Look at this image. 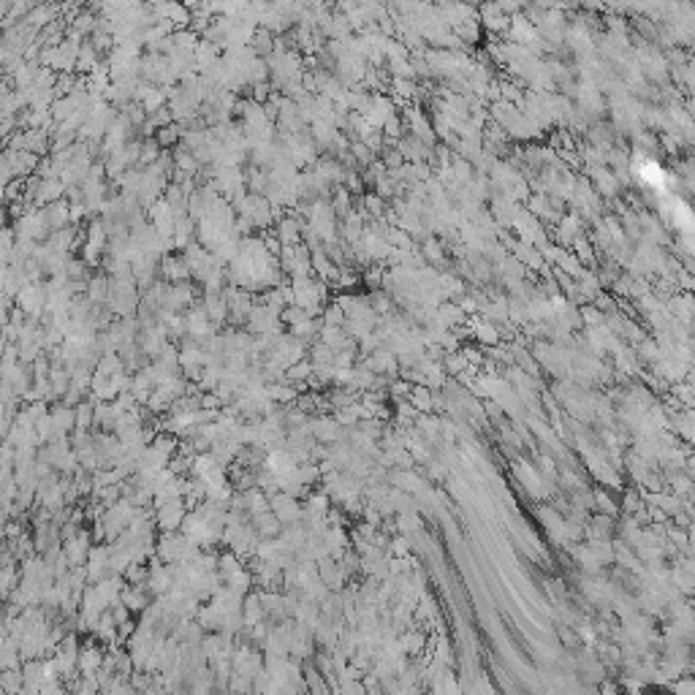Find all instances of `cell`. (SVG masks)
I'll list each match as a JSON object with an SVG mask.
<instances>
[{"mask_svg": "<svg viewBox=\"0 0 695 695\" xmlns=\"http://www.w3.org/2000/svg\"><path fill=\"white\" fill-rule=\"evenodd\" d=\"M52 231H49V223H46V215H43V210L39 207H28L22 215L17 217V223H14V236H17V242H33V245H39V242H46V236H49Z\"/></svg>", "mask_w": 695, "mask_h": 695, "instance_id": "obj_1", "label": "cell"}, {"mask_svg": "<svg viewBox=\"0 0 695 695\" xmlns=\"http://www.w3.org/2000/svg\"><path fill=\"white\" fill-rule=\"evenodd\" d=\"M43 307H46V283H28L17 294V310H22L25 318L41 321Z\"/></svg>", "mask_w": 695, "mask_h": 695, "instance_id": "obj_2", "label": "cell"}, {"mask_svg": "<svg viewBox=\"0 0 695 695\" xmlns=\"http://www.w3.org/2000/svg\"><path fill=\"white\" fill-rule=\"evenodd\" d=\"M223 299H225V307H228V321L231 323H248V315L253 310V294H248L245 288H236V285H228L223 291Z\"/></svg>", "mask_w": 695, "mask_h": 695, "instance_id": "obj_3", "label": "cell"}, {"mask_svg": "<svg viewBox=\"0 0 695 695\" xmlns=\"http://www.w3.org/2000/svg\"><path fill=\"white\" fill-rule=\"evenodd\" d=\"M103 253H106V228H103L101 220H90V225H87L85 263L87 266H95Z\"/></svg>", "mask_w": 695, "mask_h": 695, "instance_id": "obj_4", "label": "cell"}, {"mask_svg": "<svg viewBox=\"0 0 695 695\" xmlns=\"http://www.w3.org/2000/svg\"><path fill=\"white\" fill-rule=\"evenodd\" d=\"M188 516V503L179 497V500H172V503H163L158 505V514H155V521L166 530V532H174L177 527H182V521Z\"/></svg>", "mask_w": 695, "mask_h": 695, "instance_id": "obj_5", "label": "cell"}, {"mask_svg": "<svg viewBox=\"0 0 695 695\" xmlns=\"http://www.w3.org/2000/svg\"><path fill=\"white\" fill-rule=\"evenodd\" d=\"M6 152V158H8V166H11V174H14V179H25L28 174H33L39 169V155H33V152H28V150H3Z\"/></svg>", "mask_w": 695, "mask_h": 695, "instance_id": "obj_6", "label": "cell"}, {"mask_svg": "<svg viewBox=\"0 0 695 695\" xmlns=\"http://www.w3.org/2000/svg\"><path fill=\"white\" fill-rule=\"evenodd\" d=\"M277 242L283 245V248H296V245H302V220L294 215H280L277 220Z\"/></svg>", "mask_w": 695, "mask_h": 695, "instance_id": "obj_7", "label": "cell"}, {"mask_svg": "<svg viewBox=\"0 0 695 695\" xmlns=\"http://www.w3.org/2000/svg\"><path fill=\"white\" fill-rule=\"evenodd\" d=\"M201 310L207 312L210 323L212 326H220L228 321V307H225V299H223V291L220 294H204V302H201Z\"/></svg>", "mask_w": 695, "mask_h": 695, "instance_id": "obj_8", "label": "cell"}, {"mask_svg": "<svg viewBox=\"0 0 695 695\" xmlns=\"http://www.w3.org/2000/svg\"><path fill=\"white\" fill-rule=\"evenodd\" d=\"M161 272H163L166 283H188L190 280V269L182 256H166L161 261Z\"/></svg>", "mask_w": 695, "mask_h": 695, "instance_id": "obj_9", "label": "cell"}, {"mask_svg": "<svg viewBox=\"0 0 695 695\" xmlns=\"http://www.w3.org/2000/svg\"><path fill=\"white\" fill-rule=\"evenodd\" d=\"M3 383H8L11 386V391L17 394V396H22L25 391L30 389L33 386V370L28 367V364H17L6 378H0Z\"/></svg>", "mask_w": 695, "mask_h": 695, "instance_id": "obj_10", "label": "cell"}, {"mask_svg": "<svg viewBox=\"0 0 695 695\" xmlns=\"http://www.w3.org/2000/svg\"><path fill=\"white\" fill-rule=\"evenodd\" d=\"M43 215H46V223H49V231H60L66 225H71V207L68 201H54L49 207H43Z\"/></svg>", "mask_w": 695, "mask_h": 695, "instance_id": "obj_11", "label": "cell"}, {"mask_svg": "<svg viewBox=\"0 0 695 695\" xmlns=\"http://www.w3.org/2000/svg\"><path fill=\"white\" fill-rule=\"evenodd\" d=\"M63 554L68 557V563L77 565L85 563L87 554H90V538H87V532H79V535H71L68 541H66V549H63Z\"/></svg>", "mask_w": 695, "mask_h": 695, "instance_id": "obj_12", "label": "cell"}, {"mask_svg": "<svg viewBox=\"0 0 695 695\" xmlns=\"http://www.w3.org/2000/svg\"><path fill=\"white\" fill-rule=\"evenodd\" d=\"M193 239H196V223H193L190 217H179V220L174 223L172 245L174 248H179V250H185V248L193 245Z\"/></svg>", "mask_w": 695, "mask_h": 695, "instance_id": "obj_13", "label": "cell"}, {"mask_svg": "<svg viewBox=\"0 0 695 695\" xmlns=\"http://www.w3.org/2000/svg\"><path fill=\"white\" fill-rule=\"evenodd\" d=\"M109 291H112V280H109L106 274H98V277L87 280V294L85 296L92 304L106 307V302H109Z\"/></svg>", "mask_w": 695, "mask_h": 695, "instance_id": "obj_14", "label": "cell"}, {"mask_svg": "<svg viewBox=\"0 0 695 695\" xmlns=\"http://www.w3.org/2000/svg\"><path fill=\"white\" fill-rule=\"evenodd\" d=\"M39 63H22L14 74H11V85L14 90H28V87L36 85V74H39Z\"/></svg>", "mask_w": 695, "mask_h": 695, "instance_id": "obj_15", "label": "cell"}, {"mask_svg": "<svg viewBox=\"0 0 695 695\" xmlns=\"http://www.w3.org/2000/svg\"><path fill=\"white\" fill-rule=\"evenodd\" d=\"M152 391H155V383L147 378V372H144V370L133 375V381H130V396H133L136 402H147Z\"/></svg>", "mask_w": 695, "mask_h": 695, "instance_id": "obj_16", "label": "cell"}, {"mask_svg": "<svg viewBox=\"0 0 695 695\" xmlns=\"http://www.w3.org/2000/svg\"><path fill=\"white\" fill-rule=\"evenodd\" d=\"M98 52L90 46V41H82V46H79V54H77V71L85 77V74H90L95 66H98Z\"/></svg>", "mask_w": 695, "mask_h": 695, "instance_id": "obj_17", "label": "cell"}, {"mask_svg": "<svg viewBox=\"0 0 695 695\" xmlns=\"http://www.w3.org/2000/svg\"><path fill=\"white\" fill-rule=\"evenodd\" d=\"M22 685H25V679H22V671H17V668L0 671V690H3L6 695H19Z\"/></svg>", "mask_w": 695, "mask_h": 695, "instance_id": "obj_18", "label": "cell"}, {"mask_svg": "<svg viewBox=\"0 0 695 695\" xmlns=\"http://www.w3.org/2000/svg\"><path fill=\"white\" fill-rule=\"evenodd\" d=\"M578 236H581V220L576 215H567L563 223H560V242H567V245H570V242H576Z\"/></svg>", "mask_w": 695, "mask_h": 695, "instance_id": "obj_19", "label": "cell"}, {"mask_svg": "<svg viewBox=\"0 0 695 695\" xmlns=\"http://www.w3.org/2000/svg\"><path fill=\"white\" fill-rule=\"evenodd\" d=\"M14 245H17V236H14V228H0V266H8L11 261V253H14Z\"/></svg>", "mask_w": 695, "mask_h": 695, "instance_id": "obj_20", "label": "cell"}, {"mask_svg": "<svg viewBox=\"0 0 695 695\" xmlns=\"http://www.w3.org/2000/svg\"><path fill=\"white\" fill-rule=\"evenodd\" d=\"M179 136H182V125H177V123H172V125H166V128H161V130H155V141H158V147H161V150H169V147H174V144L179 141Z\"/></svg>", "mask_w": 695, "mask_h": 695, "instance_id": "obj_21", "label": "cell"}, {"mask_svg": "<svg viewBox=\"0 0 695 695\" xmlns=\"http://www.w3.org/2000/svg\"><path fill=\"white\" fill-rule=\"evenodd\" d=\"M158 155H161V147H158V141H155V139H147V141H141L139 169H147V166H152V163L158 161Z\"/></svg>", "mask_w": 695, "mask_h": 695, "instance_id": "obj_22", "label": "cell"}, {"mask_svg": "<svg viewBox=\"0 0 695 695\" xmlns=\"http://www.w3.org/2000/svg\"><path fill=\"white\" fill-rule=\"evenodd\" d=\"M17 581H19V576L14 567H0V601H6L17 590Z\"/></svg>", "mask_w": 695, "mask_h": 695, "instance_id": "obj_23", "label": "cell"}, {"mask_svg": "<svg viewBox=\"0 0 695 695\" xmlns=\"http://www.w3.org/2000/svg\"><path fill=\"white\" fill-rule=\"evenodd\" d=\"M92 413H95V405L90 402H79L74 407V416H77V432H85L87 427L92 424Z\"/></svg>", "mask_w": 695, "mask_h": 695, "instance_id": "obj_24", "label": "cell"}, {"mask_svg": "<svg viewBox=\"0 0 695 695\" xmlns=\"http://www.w3.org/2000/svg\"><path fill=\"white\" fill-rule=\"evenodd\" d=\"M348 155L353 158V163H361V166H370L375 161V152H370V147L361 144V141H353V147H350Z\"/></svg>", "mask_w": 695, "mask_h": 695, "instance_id": "obj_25", "label": "cell"}, {"mask_svg": "<svg viewBox=\"0 0 695 695\" xmlns=\"http://www.w3.org/2000/svg\"><path fill=\"white\" fill-rule=\"evenodd\" d=\"M312 375V367H310V361H299V364H294V367H288L285 370V381H291V383H302Z\"/></svg>", "mask_w": 695, "mask_h": 695, "instance_id": "obj_26", "label": "cell"}, {"mask_svg": "<svg viewBox=\"0 0 695 695\" xmlns=\"http://www.w3.org/2000/svg\"><path fill=\"white\" fill-rule=\"evenodd\" d=\"M68 280H87V263L85 261H79V259H68V263H66V272H63Z\"/></svg>", "mask_w": 695, "mask_h": 695, "instance_id": "obj_27", "label": "cell"}, {"mask_svg": "<svg viewBox=\"0 0 695 695\" xmlns=\"http://www.w3.org/2000/svg\"><path fill=\"white\" fill-rule=\"evenodd\" d=\"M147 120L152 123V128L161 130L166 128V125H172V112H169V106H163V109H158V112H152V114H147Z\"/></svg>", "mask_w": 695, "mask_h": 695, "instance_id": "obj_28", "label": "cell"}, {"mask_svg": "<svg viewBox=\"0 0 695 695\" xmlns=\"http://www.w3.org/2000/svg\"><path fill=\"white\" fill-rule=\"evenodd\" d=\"M98 663H101V654H98V649H92V647H90V649H82V657H79V665L85 668L87 674H92Z\"/></svg>", "mask_w": 695, "mask_h": 695, "instance_id": "obj_29", "label": "cell"}, {"mask_svg": "<svg viewBox=\"0 0 695 695\" xmlns=\"http://www.w3.org/2000/svg\"><path fill=\"white\" fill-rule=\"evenodd\" d=\"M19 120L17 117H0V139H8L11 133H17Z\"/></svg>", "mask_w": 695, "mask_h": 695, "instance_id": "obj_30", "label": "cell"}, {"mask_svg": "<svg viewBox=\"0 0 695 695\" xmlns=\"http://www.w3.org/2000/svg\"><path fill=\"white\" fill-rule=\"evenodd\" d=\"M11 424H14V413H8L6 407H0V440H6V437H8Z\"/></svg>", "mask_w": 695, "mask_h": 695, "instance_id": "obj_31", "label": "cell"}, {"mask_svg": "<svg viewBox=\"0 0 695 695\" xmlns=\"http://www.w3.org/2000/svg\"><path fill=\"white\" fill-rule=\"evenodd\" d=\"M3 220H6V210L0 207V228H3Z\"/></svg>", "mask_w": 695, "mask_h": 695, "instance_id": "obj_32", "label": "cell"}]
</instances>
